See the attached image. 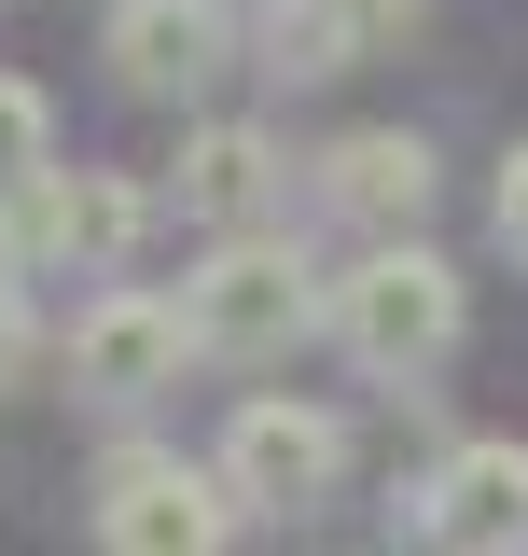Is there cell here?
Wrapping results in <instances>:
<instances>
[{
	"mask_svg": "<svg viewBox=\"0 0 528 556\" xmlns=\"http://www.w3.org/2000/svg\"><path fill=\"white\" fill-rule=\"evenodd\" d=\"M320 334L348 348L376 390H417V376H445V362H460L473 292H460V265H445L417 223H390V237H376L348 278H320Z\"/></svg>",
	"mask_w": 528,
	"mask_h": 556,
	"instance_id": "obj_1",
	"label": "cell"
},
{
	"mask_svg": "<svg viewBox=\"0 0 528 556\" xmlns=\"http://www.w3.org/2000/svg\"><path fill=\"white\" fill-rule=\"evenodd\" d=\"M181 334L196 362H292V348L320 334V265L278 237V223H237V237H209L196 278H181Z\"/></svg>",
	"mask_w": 528,
	"mask_h": 556,
	"instance_id": "obj_2",
	"label": "cell"
},
{
	"mask_svg": "<svg viewBox=\"0 0 528 556\" xmlns=\"http://www.w3.org/2000/svg\"><path fill=\"white\" fill-rule=\"evenodd\" d=\"M223 501H237V529H306L334 501V473H348V431H334L320 404H292V390H251V404L223 417Z\"/></svg>",
	"mask_w": 528,
	"mask_h": 556,
	"instance_id": "obj_3",
	"label": "cell"
},
{
	"mask_svg": "<svg viewBox=\"0 0 528 556\" xmlns=\"http://www.w3.org/2000/svg\"><path fill=\"white\" fill-rule=\"evenodd\" d=\"M84 529L112 556H223L237 543V501H223V473L181 459V445H112L98 486H84Z\"/></svg>",
	"mask_w": 528,
	"mask_h": 556,
	"instance_id": "obj_4",
	"label": "cell"
},
{
	"mask_svg": "<svg viewBox=\"0 0 528 556\" xmlns=\"http://www.w3.org/2000/svg\"><path fill=\"white\" fill-rule=\"evenodd\" d=\"M153 195L112 181V167H42V181H14L0 195V265H126Z\"/></svg>",
	"mask_w": 528,
	"mask_h": 556,
	"instance_id": "obj_5",
	"label": "cell"
},
{
	"mask_svg": "<svg viewBox=\"0 0 528 556\" xmlns=\"http://www.w3.org/2000/svg\"><path fill=\"white\" fill-rule=\"evenodd\" d=\"M403 529L445 543V556H515V543H528V445H515V431L445 445L431 473L403 486Z\"/></svg>",
	"mask_w": 528,
	"mask_h": 556,
	"instance_id": "obj_6",
	"label": "cell"
},
{
	"mask_svg": "<svg viewBox=\"0 0 528 556\" xmlns=\"http://www.w3.org/2000/svg\"><path fill=\"white\" fill-rule=\"evenodd\" d=\"M181 362H196V334H181V292H139V278H112V292L70 320V390H98V404H153V390H181Z\"/></svg>",
	"mask_w": 528,
	"mask_h": 556,
	"instance_id": "obj_7",
	"label": "cell"
},
{
	"mask_svg": "<svg viewBox=\"0 0 528 556\" xmlns=\"http://www.w3.org/2000/svg\"><path fill=\"white\" fill-rule=\"evenodd\" d=\"M167 208H181L196 237L278 223V208H292V153H278L264 126H196V139H181V181H167Z\"/></svg>",
	"mask_w": 528,
	"mask_h": 556,
	"instance_id": "obj_8",
	"label": "cell"
},
{
	"mask_svg": "<svg viewBox=\"0 0 528 556\" xmlns=\"http://www.w3.org/2000/svg\"><path fill=\"white\" fill-rule=\"evenodd\" d=\"M403 28H417V0H264L251 14V42H264L278 84H334V70L390 56Z\"/></svg>",
	"mask_w": 528,
	"mask_h": 556,
	"instance_id": "obj_9",
	"label": "cell"
},
{
	"mask_svg": "<svg viewBox=\"0 0 528 556\" xmlns=\"http://www.w3.org/2000/svg\"><path fill=\"white\" fill-rule=\"evenodd\" d=\"M223 56H237L223 0H112V84L126 98H196Z\"/></svg>",
	"mask_w": 528,
	"mask_h": 556,
	"instance_id": "obj_10",
	"label": "cell"
},
{
	"mask_svg": "<svg viewBox=\"0 0 528 556\" xmlns=\"http://www.w3.org/2000/svg\"><path fill=\"white\" fill-rule=\"evenodd\" d=\"M320 195L362 223V237H390V223H431V139L417 126H348L320 153Z\"/></svg>",
	"mask_w": 528,
	"mask_h": 556,
	"instance_id": "obj_11",
	"label": "cell"
},
{
	"mask_svg": "<svg viewBox=\"0 0 528 556\" xmlns=\"http://www.w3.org/2000/svg\"><path fill=\"white\" fill-rule=\"evenodd\" d=\"M42 167H56V98H42L28 70H0V195L42 181Z\"/></svg>",
	"mask_w": 528,
	"mask_h": 556,
	"instance_id": "obj_12",
	"label": "cell"
},
{
	"mask_svg": "<svg viewBox=\"0 0 528 556\" xmlns=\"http://www.w3.org/2000/svg\"><path fill=\"white\" fill-rule=\"evenodd\" d=\"M42 362V320H28V265H0V390Z\"/></svg>",
	"mask_w": 528,
	"mask_h": 556,
	"instance_id": "obj_13",
	"label": "cell"
},
{
	"mask_svg": "<svg viewBox=\"0 0 528 556\" xmlns=\"http://www.w3.org/2000/svg\"><path fill=\"white\" fill-rule=\"evenodd\" d=\"M487 223H501V251H515V265H528V139H515V153H501V195H487Z\"/></svg>",
	"mask_w": 528,
	"mask_h": 556,
	"instance_id": "obj_14",
	"label": "cell"
}]
</instances>
